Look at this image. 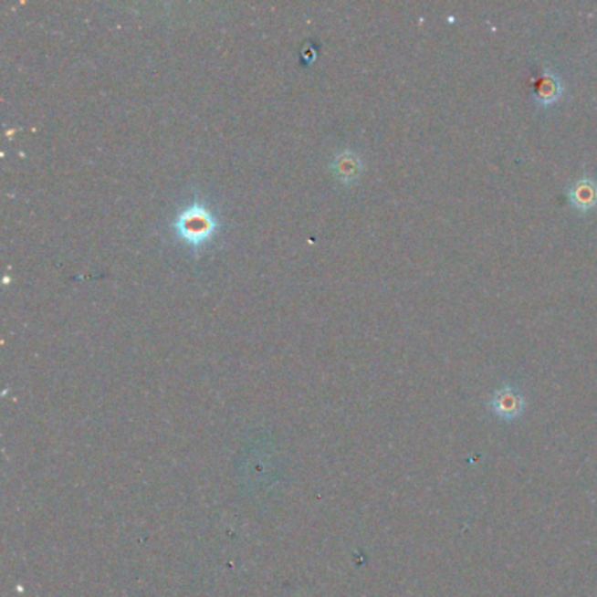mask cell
<instances>
[{
    "instance_id": "cell-1",
    "label": "cell",
    "mask_w": 597,
    "mask_h": 597,
    "mask_svg": "<svg viewBox=\"0 0 597 597\" xmlns=\"http://www.w3.org/2000/svg\"><path fill=\"white\" fill-rule=\"evenodd\" d=\"M172 226L175 235L193 249L204 247L219 228L213 211H209V207L198 200L177 214Z\"/></svg>"
},
{
    "instance_id": "cell-2",
    "label": "cell",
    "mask_w": 597,
    "mask_h": 597,
    "mask_svg": "<svg viewBox=\"0 0 597 597\" xmlns=\"http://www.w3.org/2000/svg\"><path fill=\"white\" fill-rule=\"evenodd\" d=\"M566 198L578 214L592 213L597 207V181L592 175H581L566 188Z\"/></svg>"
},
{
    "instance_id": "cell-3",
    "label": "cell",
    "mask_w": 597,
    "mask_h": 597,
    "mask_svg": "<svg viewBox=\"0 0 597 597\" xmlns=\"http://www.w3.org/2000/svg\"><path fill=\"white\" fill-rule=\"evenodd\" d=\"M562 93H564V85L560 76L552 68H545L536 89V104L539 107L554 106L555 102L562 97Z\"/></svg>"
},
{
    "instance_id": "cell-4",
    "label": "cell",
    "mask_w": 597,
    "mask_h": 597,
    "mask_svg": "<svg viewBox=\"0 0 597 597\" xmlns=\"http://www.w3.org/2000/svg\"><path fill=\"white\" fill-rule=\"evenodd\" d=\"M339 172L345 173L347 177H354L360 172V162L356 160V156H345L339 163Z\"/></svg>"
}]
</instances>
